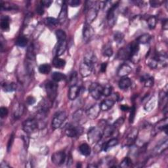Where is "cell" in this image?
<instances>
[{
  "label": "cell",
  "instance_id": "1",
  "mask_svg": "<svg viewBox=\"0 0 168 168\" xmlns=\"http://www.w3.org/2000/svg\"><path fill=\"white\" fill-rule=\"evenodd\" d=\"M99 9V6L97 2H86L84 9L85 13V23L90 24L94 21V20L97 17Z\"/></svg>",
  "mask_w": 168,
  "mask_h": 168
},
{
  "label": "cell",
  "instance_id": "2",
  "mask_svg": "<svg viewBox=\"0 0 168 168\" xmlns=\"http://www.w3.org/2000/svg\"><path fill=\"white\" fill-rule=\"evenodd\" d=\"M103 135V131L100 127H93L88 131L87 139L91 144H97L100 142Z\"/></svg>",
  "mask_w": 168,
  "mask_h": 168
},
{
  "label": "cell",
  "instance_id": "3",
  "mask_svg": "<svg viewBox=\"0 0 168 168\" xmlns=\"http://www.w3.org/2000/svg\"><path fill=\"white\" fill-rule=\"evenodd\" d=\"M45 87H46V93L49 99L51 101H54L57 95V88H58V85L56 84V83L53 82V81H47L46 85H45Z\"/></svg>",
  "mask_w": 168,
  "mask_h": 168
},
{
  "label": "cell",
  "instance_id": "4",
  "mask_svg": "<svg viewBox=\"0 0 168 168\" xmlns=\"http://www.w3.org/2000/svg\"><path fill=\"white\" fill-rule=\"evenodd\" d=\"M39 126L38 122L35 119H28L24 122L22 129L26 133H32L38 129Z\"/></svg>",
  "mask_w": 168,
  "mask_h": 168
},
{
  "label": "cell",
  "instance_id": "5",
  "mask_svg": "<svg viewBox=\"0 0 168 168\" xmlns=\"http://www.w3.org/2000/svg\"><path fill=\"white\" fill-rule=\"evenodd\" d=\"M68 117V114L65 111H61L55 114L52 121V127L54 129H58L61 126Z\"/></svg>",
  "mask_w": 168,
  "mask_h": 168
},
{
  "label": "cell",
  "instance_id": "6",
  "mask_svg": "<svg viewBox=\"0 0 168 168\" xmlns=\"http://www.w3.org/2000/svg\"><path fill=\"white\" fill-rule=\"evenodd\" d=\"M102 91H103V87L98 83H93L90 85L89 91L90 95L94 99H99L102 95Z\"/></svg>",
  "mask_w": 168,
  "mask_h": 168
},
{
  "label": "cell",
  "instance_id": "7",
  "mask_svg": "<svg viewBox=\"0 0 168 168\" xmlns=\"http://www.w3.org/2000/svg\"><path fill=\"white\" fill-rule=\"evenodd\" d=\"M83 128L81 126H74L68 125L65 129V134L69 137H80L83 133Z\"/></svg>",
  "mask_w": 168,
  "mask_h": 168
},
{
  "label": "cell",
  "instance_id": "8",
  "mask_svg": "<svg viewBox=\"0 0 168 168\" xmlns=\"http://www.w3.org/2000/svg\"><path fill=\"white\" fill-rule=\"evenodd\" d=\"M118 7V4L115 3L114 5L110 8L108 11L107 13V20L108 24L110 27H113L114 24H116L117 20V10Z\"/></svg>",
  "mask_w": 168,
  "mask_h": 168
},
{
  "label": "cell",
  "instance_id": "9",
  "mask_svg": "<svg viewBox=\"0 0 168 168\" xmlns=\"http://www.w3.org/2000/svg\"><path fill=\"white\" fill-rule=\"evenodd\" d=\"M67 158V154L64 151H59L52 155L51 160L54 164L60 166L64 163Z\"/></svg>",
  "mask_w": 168,
  "mask_h": 168
},
{
  "label": "cell",
  "instance_id": "10",
  "mask_svg": "<svg viewBox=\"0 0 168 168\" xmlns=\"http://www.w3.org/2000/svg\"><path fill=\"white\" fill-rule=\"evenodd\" d=\"M94 35V30L90 24L85 23L83 28V39L85 43H89Z\"/></svg>",
  "mask_w": 168,
  "mask_h": 168
},
{
  "label": "cell",
  "instance_id": "11",
  "mask_svg": "<svg viewBox=\"0 0 168 168\" xmlns=\"http://www.w3.org/2000/svg\"><path fill=\"white\" fill-rule=\"evenodd\" d=\"M162 131H165V132L167 133V118L166 117L163 120H162L159 122H157L155 124L152 135H156L158 132H162Z\"/></svg>",
  "mask_w": 168,
  "mask_h": 168
},
{
  "label": "cell",
  "instance_id": "12",
  "mask_svg": "<svg viewBox=\"0 0 168 168\" xmlns=\"http://www.w3.org/2000/svg\"><path fill=\"white\" fill-rule=\"evenodd\" d=\"M101 106L99 105L96 104L91 106L86 112L87 117L91 120H95L99 116L101 112Z\"/></svg>",
  "mask_w": 168,
  "mask_h": 168
},
{
  "label": "cell",
  "instance_id": "13",
  "mask_svg": "<svg viewBox=\"0 0 168 168\" xmlns=\"http://www.w3.org/2000/svg\"><path fill=\"white\" fill-rule=\"evenodd\" d=\"M139 131L137 128H133L131 132L129 133L126 138V142H125V145L127 146H132L138 136Z\"/></svg>",
  "mask_w": 168,
  "mask_h": 168
},
{
  "label": "cell",
  "instance_id": "14",
  "mask_svg": "<svg viewBox=\"0 0 168 168\" xmlns=\"http://www.w3.org/2000/svg\"><path fill=\"white\" fill-rule=\"evenodd\" d=\"M93 67L91 66V65L86 63L84 61V62L82 63H81L80 64V74L83 77L89 76L90 74H91L93 71Z\"/></svg>",
  "mask_w": 168,
  "mask_h": 168
},
{
  "label": "cell",
  "instance_id": "15",
  "mask_svg": "<svg viewBox=\"0 0 168 168\" xmlns=\"http://www.w3.org/2000/svg\"><path fill=\"white\" fill-rule=\"evenodd\" d=\"M168 146V141L167 139H166L164 141H163L155 147V148L153 150V156H157L162 154L163 152H164L167 149Z\"/></svg>",
  "mask_w": 168,
  "mask_h": 168
},
{
  "label": "cell",
  "instance_id": "16",
  "mask_svg": "<svg viewBox=\"0 0 168 168\" xmlns=\"http://www.w3.org/2000/svg\"><path fill=\"white\" fill-rule=\"evenodd\" d=\"M81 88L78 85H72L70 87L69 92H68V98L70 100L74 101L75 100L76 98L79 96L80 93Z\"/></svg>",
  "mask_w": 168,
  "mask_h": 168
},
{
  "label": "cell",
  "instance_id": "17",
  "mask_svg": "<svg viewBox=\"0 0 168 168\" xmlns=\"http://www.w3.org/2000/svg\"><path fill=\"white\" fill-rule=\"evenodd\" d=\"M132 68L128 64H123L119 68L118 70V75L120 77H126L132 72Z\"/></svg>",
  "mask_w": 168,
  "mask_h": 168
},
{
  "label": "cell",
  "instance_id": "18",
  "mask_svg": "<svg viewBox=\"0 0 168 168\" xmlns=\"http://www.w3.org/2000/svg\"><path fill=\"white\" fill-rule=\"evenodd\" d=\"M131 57V53L129 50V46L127 47L122 48L118 52L117 58L120 60H126L129 59Z\"/></svg>",
  "mask_w": 168,
  "mask_h": 168
},
{
  "label": "cell",
  "instance_id": "19",
  "mask_svg": "<svg viewBox=\"0 0 168 168\" xmlns=\"http://www.w3.org/2000/svg\"><path fill=\"white\" fill-rule=\"evenodd\" d=\"M68 17V9H67V4L66 2H64L62 7H61L60 12L59 15V22L60 23H63Z\"/></svg>",
  "mask_w": 168,
  "mask_h": 168
},
{
  "label": "cell",
  "instance_id": "20",
  "mask_svg": "<svg viewBox=\"0 0 168 168\" xmlns=\"http://www.w3.org/2000/svg\"><path fill=\"white\" fill-rule=\"evenodd\" d=\"M132 80L128 77H123L118 83L119 87L123 90L128 89L130 86L132 85Z\"/></svg>",
  "mask_w": 168,
  "mask_h": 168
},
{
  "label": "cell",
  "instance_id": "21",
  "mask_svg": "<svg viewBox=\"0 0 168 168\" xmlns=\"http://www.w3.org/2000/svg\"><path fill=\"white\" fill-rule=\"evenodd\" d=\"M97 57L96 56L93 54L92 52H89L87 53H86L85 57H84V62L87 63L91 66H94L97 63Z\"/></svg>",
  "mask_w": 168,
  "mask_h": 168
},
{
  "label": "cell",
  "instance_id": "22",
  "mask_svg": "<svg viewBox=\"0 0 168 168\" xmlns=\"http://www.w3.org/2000/svg\"><path fill=\"white\" fill-rule=\"evenodd\" d=\"M118 140L116 138H112L108 142L102 144V150L104 151H108L110 149L113 148L114 146H116L118 144Z\"/></svg>",
  "mask_w": 168,
  "mask_h": 168
},
{
  "label": "cell",
  "instance_id": "23",
  "mask_svg": "<svg viewBox=\"0 0 168 168\" xmlns=\"http://www.w3.org/2000/svg\"><path fill=\"white\" fill-rule=\"evenodd\" d=\"M114 103H115V101L112 99H106L102 101L100 105L101 109L103 111H107L112 108Z\"/></svg>",
  "mask_w": 168,
  "mask_h": 168
},
{
  "label": "cell",
  "instance_id": "24",
  "mask_svg": "<svg viewBox=\"0 0 168 168\" xmlns=\"http://www.w3.org/2000/svg\"><path fill=\"white\" fill-rule=\"evenodd\" d=\"M156 103V97L154 96L152 97L149 99V101L146 102L144 107L145 110L147 112H150L151 110H153L154 108Z\"/></svg>",
  "mask_w": 168,
  "mask_h": 168
},
{
  "label": "cell",
  "instance_id": "25",
  "mask_svg": "<svg viewBox=\"0 0 168 168\" xmlns=\"http://www.w3.org/2000/svg\"><path fill=\"white\" fill-rule=\"evenodd\" d=\"M67 47V41L58 42V46H57V50L56 52L57 57H59L60 55H62L65 52V51H66Z\"/></svg>",
  "mask_w": 168,
  "mask_h": 168
},
{
  "label": "cell",
  "instance_id": "26",
  "mask_svg": "<svg viewBox=\"0 0 168 168\" xmlns=\"http://www.w3.org/2000/svg\"><path fill=\"white\" fill-rule=\"evenodd\" d=\"M141 81L144 83V85L146 87H150L152 86H153L154 81V77H151L149 75H145L141 77Z\"/></svg>",
  "mask_w": 168,
  "mask_h": 168
},
{
  "label": "cell",
  "instance_id": "27",
  "mask_svg": "<svg viewBox=\"0 0 168 168\" xmlns=\"http://www.w3.org/2000/svg\"><path fill=\"white\" fill-rule=\"evenodd\" d=\"M79 150L80 152V153L85 156H89L91 154V148H90V146L87 143H83V144H81L80 147H79Z\"/></svg>",
  "mask_w": 168,
  "mask_h": 168
},
{
  "label": "cell",
  "instance_id": "28",
  "mask_svg": "<svg viewBox=\"0 0 168 168\" xmlns=\"http://www.w3.org/2000/svg\"><path fill=\"white\" fill-rule=\"evenodd\" d=\"M10 18L8 16H2L1 19V28L3 30L8 31L9 30Z\"/></svg>",
  "mask_w": 168,
  "mask_h": 168
},
{
  "label": "cell",
  "instance_id": "29",
  "mask_svg": "<svg viewBox=\"0 0 168 168\" xmlns=\"http://www.w3.org/2000/svg\"><path fill=\"white\" fill-rule=\"evenodd\" d=\"M0 7H1L2 10H13V9H17L18 6L15 4H13L9 2H1L0 4Z\"/></svg>",
  "mask_w": 168,
  "mask_h": 168
},
{
  "label": "cell",
  "instance_id": "30",
  "mask_svg": "<svg viewBox=\"0 0 168 168\" xmlns=\"http://www.w3.org/2000/svg\"><path fill=\"white\" fill-rule=\"evenodd\" d=\"M167 92L165 90H162L159 93V105L162 106L167 105Z\"/></svg>",
  "mask_w": 168,
  "mask_h": 168
},
{
  "label": "cell",
  "instance_id": "31",
  "mask_svg": "<svg viewBox=\"0 0 168 168\" xmlns=\"http://www.w3.org/2000/svg\"><path fill=\"white\" fill-rule=\"evenodd\" d=\"M152 38V36L149 34H144L140 36L137 39V42L139 44H146L148 43Z\"/></svg>",
  "mask_w": 168,
  "mask_h": 168
},
{
  "label": "cell",
  "instance_id": "32",
  "mask_svg": "<svg viewBox=\"0 0 168 168\" xmlns=\"http://www.w3.org/2000/svg\"><path fill=\"white\" fill-rule=\"evenodd\" d=\"M52 79L55 81V82H59L63 80L67 79V76L64 74L58 72H53L52 74Z\"/></svg>",
  "mask_w": 168,
  "mask_h": 168
},
{
  "label": "cell",
  "instance_id": "33",
  "mask_svg": "<svg viewBox=\"0 0 168 168\" xmlns=\"http://www.w3.org/2000/svg\"><path fill=\"white\" fill-rule=\"evenodd\" d=\"M66 64V61L64 59H60L58 57H56L53 60V65L57 68H63Z\"/></svg>",
  "mask_w": 168,
  "mask_h": 168
},
{
  "label": "cell",
  "instance_id": "34",
  "mask_svg": "<svg viewBox=\"0 0 168 168\" xmlns=\"http://www.w3.org/2000/svg\"><path fill=\"white\" fill-rule=\"evenodd\" d=\"M116 129H117L113 125H107L105 127V129L103 131V133H104V135H105L106 137H109L110 136H112V135L114 133H115Z\"/></svg>",
  "mask_w": 168,
  "mask_h": 168
},
{
  "label": "cell",
  "instance_id": "35",
  "mask_svg": "<svg viewBox=\"0 0 168 168\" xmlns=\"http://www.w3.org/2000/svg\"><path fill=\"white\" fill-rule=\"evenodd\" d=\"M2 87L3 90L6 92H12L15 91L17 89V85L15 83H11V84H7L5 83L4 84H2Z\"/></svg>",
  "mask_w": 168,
  "mask_h": 168
},
{
  "label": "cell",
  "instance_id": "36",
  "mask_svg": "<svg viewBox=\"0 0 168 168\" xmlns=\"http://www.w3.org/2000/svg\"><path fill=\"white\" fill-rule=\"evenodd\" d=\"M55 35H56L58 42L67 41V34L64 32V31H63L62 30H57L55 32Z\"/></svg>",
  "mask_w": 168,
  "mask_h": 168
},
{
  "label": "cell",
  "instance_id": "37",
  "mask_svg": "<svg viewBox=\"0 0 168 168\" xmlns=\"http://www.w3.org/2000/svg\"><path fill=\"white\" fill-rule=\"evenodd\" d=\"M51 66L50 64H43L40 65L38 68V70L39 73L42 74H48L49 73L51 72Z\"/></svg>",
  "mask_w": 168,
  "mask_h": 168
},
{
  "label": "cell",
  "instance_id": "38",
  "mask_svg": "<svg viewBox=\"0 0 168 168\" xmlns=\"http://www.w3.org/2000/svg\"><path fill=\"white\" fill-rule=\"evenodd\" d=\"M24 109H25L24 106L22 104H19V106H17V108L15 110V112H14L15 118L18 119L21 117L24 112Z\"/></svg>",
  "mask_w": 168,
  "mask_h": 168
},
{
  "label": "cell",
  "instance_id": "39",
  "mask_svg": "<svg viewBox=\"0 0 168 168\" xmlns=\"http://www.w3.org/2000/svg\"><path fill=\"white\" fill-rule=\"evenodd\" d=\"M16 45L20 47H24L28 43V39L25 36H20L16 41Z\"/></svg>",
  "mask_w": 168,
  "mask_h": 168
},
{
  "label": "cell",
  "instance_id": "40",
  "mask_svg": "<svg viewBox=\"0 0 168 168\" xmlns=\"http://www.w3.org/2000/svg\"><path fill=\"white\" fill-rule=\"evenodd\" d=\"M147 23H148V26L150 29L153 30L155 28L156 26L157 23V19L155 16H150V17L147 19Z\"/></svg>",
  "mask_w": 168,
  "mask_h": 168
},
{
  "label": "cell",
  "instance_id": "41",
  "mask_svg": "<svg viewBox=\"0 0 168 168\" xmlns=\"http://www.w3.org/2000/svg\"><path fill=\"white\" fill-rule=\"evenodd\" d=\"M114 41L118 43H122L124 39V34L120 32H116L114 34Z\"/></svg>",
  "mask_w": 168,
  "mask_h": 168
},
{
  "label": "cell",
  "instance_id": "42",
  "mask_svg": "<svg viewBox=\"0 0 168 168\" xmlns=\"http://www.w3.org/2000/svg\"><path fill=\"white\" fill-rule=\"evenodd\" d=\"M46 24L50 26H55L59 24V20L53 17H47L45 19Z\"/></svg>",
  "mask_w": 168,
  "mask_h": 168
},
{
  "label": "cell",
  "instance_id": "43",
  "mask_svg": "<svg viewBox=\"0 0 168 168\" xmlns=\"http://www.w3.org/2000/svg\"><path fill=\"white\" fill-rule=\"evenodd\" d=\"M102 53L106 57H112L113 55V50L111 46H109V45H106L105 47H103V50H102Z\"/></svg>",
  "mask_w": 168,
  "mask_h": 168
},
{
  "label": "cell",
  "instance_id": "44",
  "mask_svg": "<svg viewBox=\"0 0 168 168\" xmlns=\"http://www.w3.org/2000/svg\"><path fill=\"white\" fill-rule=\"evenodd\" d=\"M77 74L76 72H72L70 77L69 80V84H70V87L72 85H75L77 84Z\"/></svg>",
  "mask_w": 168,
  "mask_h": 168
},
{
  "label": "cell",
  "instance_id": "45",
  "mask_svg": "<svg viewBox=\"0 0 168 168\" xmlns=\"http://www.w3.org/2000/svg\"><path fill=\"white\" fill-rule=\"evenodd\" d=\"M84 116L83 111L81 110H79L73 114V120L76 122H80Z\"/></svg>",
  "mask_w": 168,
  "mask_h": 168
},
{
  "label": "cell",
  "instance_id": "46",
  "mask_svg": "<svg viewBox=\"0 0 168 168\" xmlns=\"http://www.w3.org/2000/svg\"><path fill=\"white\" fill-rule=\"evenodd\" d=\"M132 166V159L129 157H125L121 162L120 166L121 167H129Z\"/></svg>",
  "mask_w": 168,
  "mask_h": 168
},
{
  "label": "cell",
  "instance_id": "47",
  "mask_svg": "<svg viewBox=\"0 0 168 168\" xmlns=\"http://www.w3.org/2000/svg\"><path fill=\"white\" fill-rule=\"evenodd\" d=\"M112 91V87L110 85H106L103 87V91H102V95L105 97H108L111 95Z\"/></svg>",
  "mask_w": 168,
  "mask_h": 168
},
{
  "label": "cell",
  "instance_id": "48",
  "mask_svg": "<svg viewBox=\"0 0 168 168\" xmlns=\"http://www.w3.org/2000/svg\"><path fill=\"white\" fill-rule=\"evenodd\" d=\"M130 115L129 118V121L130 124H133L134 119L135 117V114H136V108H135V106H133L132 108H130Z\"/></svg>",
  "mask_w": 168,
  "mask_h": 168
},
{
  "label": "cell",
  "instance_id": "49",
  "mask_svg": "<svg viewBox=\"0 0 168 168\" xmlns=\"http://www.w3.org/2000/svg\"><path fill=\"white\" fill-rule=\"evenodd\" d=\"M14 139H15V134L12 133V135L10 136V138L9 139V141H8V143H7V152L9 153V152L11 150L12 145L13 144V141H14Z\"/></svg>",
  "mask_w": 168,
  "mask_h": 168
},
{
  "label": "cell",
  "instance_id": "50",
  "mask_svg": "<svg viewBox=\"0 0 168 168\" xmlns=\"http://www.w3.org/2000/svg\"><path fill=\"white\" fill-rule=\"evenodd\" d=\"M150 5L152 7L156 8L162 5V4L163 3L162 1H158V0H153V1H150Z\"/></svg>",
  "mask_w": 168,
  "mask_h": 168
},
{
  "label": "cell",
  "instance_id": "51",
  "mask_svg": "<svg viewBox=\"0 0 168 168\" xmlns=\"http://www.w3.org/2000/svg\"><path fill=\"white\" fill-rule=\"evenodd\" d=\"M22 139L24 142V149L26 150L28 149V146H29V144H30V139L29 137L28 136H25V135H22Z\"/></svg>",
  "mask_w": 168,
  "mask_h": 168
},
{
  "label": "cell",
  "instance_id": "52",
  "mask_svg": "<svg viewBox=\"0 0 168 168\" xmlns=\"http://www.w3.org/2000/svg\"><path fill=\"white\" fill-rule=\"evenodd\" d=\"M124 119L123 118H119L118 120H117L115 122H114L113 125L115 127L116 129H118L119 128H120V127L122 125V124H124Z\"/></svg>",
  "mask_w": 168,
  "mask_h": 168
},
{
  "label": "cell",
  "instance_id": "53",
  "mask_svg": "<svg viewBox=\"0 0 168 168\" xmlns=\"http://www.w3.org/2000/svg\"><path fill=\"white\" fill-rule=\"evenodd\" d=\"M8 113H9V111H8V109L6 107L2 106V107L0 108V116H1L2 118L6 117Z\"/></svg>",
  "mask_w": 168,
  "mask_h": 168
},
{
  "label": "cell",
  "instance_id": "54",
  "mask_svg": "<svg viewBox=\"0 0 168 168\" xmlns=\"http://www.w3.org/2000/svg\"><path fill=\"white\" fill-rule=\"evenodd\" d=\"M36 12L39 15H42L44 13V6L41 3H40L39 5H38V6H37Z\"/></svg>",
  "mask_w": 168,
  "mask_h": 168
},
{
  "label": "cell",
  "instance_id": "55",
  "mask_svg": "<svg viewBox=\"0 0 168 168\" xmlns=\"http://www.w3.org/2000/svg\"><path fill=\"white\" fill-rule=\"evenodd\" d=\"M80 3L81 2L80 0H72V1L68 2L69 5L71 7H76L77 6H79Z\"/></svg>",
  "mask_w": 168,
  "mask_h": 168
},
{
  "label": "cell",
  "instance_id": "56",
  "mask_svg": "<svg viewBox=\"0 0 168 168\" xmlns=\"http://www.w3.org/2000/svg\"><path fill=\"white\" fill-rule=\"evenodd\" d=\"M26 102L28 105H34L36 102V99L33 96H29L27 97L26 99Z\"/></svg>",
  "mask_w": 168,
  "mask_h": 168
},
{
  "label": "cell",
  "instance_id": "57",
  "mask_svg": "<svg viewBox=\"0 0 168 168\" xmlns=\"http://www.w3.org/2000/svg\"><path fill=\"white\" fill-rule=\"evenodd\" d=\"M40 3H42L44 7H49L51 5V3H53V2L50 1V0H43V1H42Z\"/></svg>",
  "mask_w": 168,
  "mask_h": 168
},
{
  "label": "cell",
  "instance_id": "58",
  "mask_svg": "<svg viewBox=\"0 0 168 168\" xmlns=\"http://www.w3.org/2000/svg\"><path fill=\"white\" fill-rule=\"evenodd\" d=\"M107 63H103L101 65V72H105L106 71V68H107Z\"/></svg>",
  "mask_w": 168,
  "mask_h": 168
},
{
  "label": "cell",
  "instance_id": "59",
  "mask_svg": "<svg viewBox=\"0 0 168 168\" xmlns=\"http://www.w3.org/2000/svg\"><path fill=\"white\" fill-rule=\"evenodd\" d=\"M120 109H121V110H122L123 112H127V111H128V110H130V108L129 107L128 105H122L120 106Z\"/></svg>",
  "mask_w": 168,
  "mask_h": 168
},
{
  "label": "cell",
  "instance_id": "60",
  "mask_svg": "<svg viewBox=\"0 0 168 168\" xmlns=\"http://www.w3.org/2000/svg\"><path fill=\"white\" fill-rule=\"evenodd\" d=\"M162 27L163 30H167L168 28V22H167V19H165L163 20L162 22Z\"/></svg>",
  "mask_w": 168,
  "mask_h": 168
},
{
  "label": "cell",
  "instance_id": "61",
  "mask_svg": "<svg viewBox=\"0 0 168 168\" xmlns=\"http://www.w3.org/2000/svg\"><path fill=\"white\" fill-rule=\"evenodd\" d=\"M1 167L2 168H5V167H10V166L9 165H8L7 163L2 162L1 163Z\"/></svg>",
  "mask_w": 168,
  "mask_h": 168
},
{
  "label": "cell",
  "instance_id": "62",
  "mask_svg": "<svg viewBox=\"0 0 168 168\" xmlns=\"http://www.w3.org/2000/svg\"><path fill=\"white\" fill-rule=\"evenodd\" d=\"M72 158L70 156L68 158V166H70V165H72Z\"/></svg>",
  "mask_w": 168,
  "mask_h": 168
},
{
  "label": "cell",
  "instance_id": "63",
  "mask_svg": "<svg viewBox=\"0 0 168 168\" xmlns=\"http://www.w3.org/2000/svg\"><path fill=\"white\" fill-rule=\"evenodd\" d=\"M77 167H81V164H80V163H77Z\"/></svg>",
  "mask_w": 168,
  "mask_h": 168
}]
</instances>
